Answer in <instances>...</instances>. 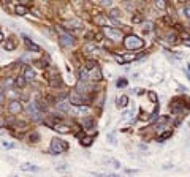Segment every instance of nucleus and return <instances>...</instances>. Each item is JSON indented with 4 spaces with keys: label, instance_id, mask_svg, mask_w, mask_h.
Wrapping results in <instances>:
<instances>
[{
    "label": "nucleus",
    "instance_id": "obj_1",
    "mask_svg": "<svg viewBox=\"0 0 190 177\" xmlns=\"http://www.w3.org/2000/svg\"><path fill=\"white\" fill-rule=\"evenodd\" d=\"M68 150V144H67L63 139L60 138H54L51 141V147H49V152L52 155H59V153H63V152Z\"/></svg>",
    "mask_w": 190,
    "mask_h": 177
},
{
    "label": "nucleus",
    "instance_id": "obj_2",
    "mask_svg": "<svg viewBox=\"0 0 190 177\" xmlns=\"http://www.w3.org/2000/svg\"><path fill=\"white\" fill-rule=\"evenodd\" d=\"M124 46L127 49H139L144 46V41L136 35H127L124 40Z\"/></svg>",
    "mask_w": 190,
    "mask_h": 177
},
{
    "label": "nucleus",
    "instance_id": "obj_3",
    "mask_svg": "<svg viewBox=\"0 0 190 177\" xmlns=\"http://www.w3.org/2000/svg\"><path fill=\"white\" fill-rule=\"evenodd\" d=\"M70 101L75 104V106H82V103H87L89 98H87V95H82V93H79V92H76V90H71Z\"/></svg>",
    "mask_w": 190,
    "mask_h": 177
},
{
    "label": "nucleus",
    "instance_id": "obj_4",
    "mask_svg": "<svg viewBox=\"0 0 190 177\" xmlns=\"http://www.w3.org/2000/svg\"><path fill=\"white\" fill-rule=\"evenodd\" d=\"M103 33L109 38V40H113V41H119V40H122V36H124L120 30H117V29H111V27H103Z\"/></svg>",
    "mask_w": 190,
    "mask_h": 177
},
{
    "label": "nucleus",
    "instance_id": "obj_5",
    "mask_svg": "<svg viewBox=\"0 0 190 177\" xmlns=\"http://www.w3.org/2000/svg\"><path fill=\"white\" fill-rule=\"evenodd\" d=\"M73 43H75V38L70 33H65V32L60 33V44L63 48H70V46H73Z\"/></svg>",
    "mask_w": 190,
    "mask_h": 177
},
{
    "label": "nucleus",
    "instance_id": "obj_6",
    "mask_svg": "<svg viewBox=\"0 0 190 177\" xmlns=\"http://www.w3.org/2000/svg\"><path fill=\"white\" fill-rule=\"evenodd\" d=\"M27 112L30 114V117L33 120H40L41 119V112L38 111V108H37V104L35 103H29V106H27Z\"/></svg>",
    "mask_w": 190,
    "mask_h": 177
},
{
    "label": "nucleus",
    "instance_id": "obj_7",
    "mask_svg": "<svg viewBox=\"0 0 190 177\" xmlns=\"http://www.w3.org/2000/svg\"><path fill=\"white\" fill-rule=\"evenodd\" d=\"M8 111H10L11 114H19L21 111H22V104H21V101L19 100L10 101V104H8Z\"/></svg>",
    "mask_w": 190,
    "mask_h": 177
},
{
    "label": "nucleus",
    "instance_id": "obj_8",
    "mask_svg": "<svg viewBox=\"0 0 190 177\" xmlns=\"http://www.w3.org/2000/svg\"><path fill=\"white\" fill-rule=\"evenodd\" d=\"M89 112H90L89 106H75L71 109V114H75V116H87Z\"/></svg>",
    "mask_w": 190,
    "mask_h": 177
},
{
    "label": "nucleus",
    "instance_id": "obj_9",
    "mask_svg": "<svg viewBox=\"0 0 190 177\" xmlns=\"http://www.w3.org/2000/svg\"><path fill=\"white\" fill-rule=\"evenodd\" d=\"M108 16L113 19V22H116V24L120 22V19H119V18H120V11H119V10H111Z\"/></svg>",
    "mask_w": 190,
    "mask_h": 177
},
{
    "label": "nucleus",
    "instance_id": "obj_10",
    "mask_svg": "<svg viewBox=\"0 0 190 177\" xmlns=\"http://www.w3.org/2000/svg\"><path fill=\"white\" fill-rule=\"evenodd\" d=\"M65 25H68V27H71V29H81L82 27V24H81L79 19H70V21L65 22Z\"/></svg>",
    "mask_w": 190,
    "mask_h": 177
},
{
    "label": "nucleus",
    "instance_id": "obj_11",
    "mask_svg": "<svg viewBox=\"0 0 190 177\" xmlns=\"http://www.w3.org/2000/svg\"><path fill=\"white\" fill-rule=\"evenodd\" d=\"M19 168H21V169H22V171H33V172L40 169V168H38V166H35V164H30V163H24V164H21Z\"/></svg>",
    "mask_w": 190,
    "mask_h": 177
},
{
    "label": "nucleus",
    "instance_id": "obj_12",
    "mask_svg": "<svg viewBox=\"0 0 190 177\" xmlns=\"http://www.w3.org/2000/svg\"><path fill=\"white\" fill-rule=\"evenodd\" d=\"M24 78L30 81V79L35 78V71H33V70L30 68V66H27V68H25V71H24Z\"/></svg>",
    "mask_w": 190,
    "mask_h": 177
},
{
    "label": "nucleus",
    "instance_id": "obj_13",
    "mask_svg": "<svg viewBox=\"0 0 190 177\" xmlns=\"http://www.w3.org/2000/svg\"><path fill=\"white\" fill-rule=\"evenodd\" d=\"M14 48H16V40H14V38H10V40H6L5 49H6V51H13Z\"/></svg>",
    "mask_w": 190,
    "mask_h": 177
},
{
    "label": "nucleus",
    "instance_id": "obj_14",
    "mask_svg": "<svg viewBox=\"0 0 190 177\" xmlns=\"http://www.w3.org/2000/svg\"><path fill=\"white\" fill-rule=\"evenodd\" d=\"M89 70H86V68H81L79 70V81H87L89 79Z\"/></svg>",
    "mask_w": 190,
    "mask_h": 177
},
{
    "label": "nucleus",
    "instance_id": "obj_15",
    "mask_svg": "<svg viewBox=\"0 0 190 177\" xmlns=\"http://www.w3.org/2000/svg\"><path fill=\"white\" fill-rule=\"evenodd\" d=\"M54 130H56V131H59V133H70V128L67 125H54Z\"/></svg>",
    "mask_w": 190,
    "mask_h": 177
},
{
    "label": "nucleus",
    "instance_id": "obj_16",
    "mask_svg": "<svg viewBox=\"0 0 190 177\" xmlns=\"http://www.w3.org/2000/svg\"><path fill=\"white\" fill-rule=\"evenodd\" d=\"M127 104H128V96L127 95H122L119 98V108H125Z\"/></svg>",
    "mask_w": 190,
    "mask_h": 177
},
{
    "label": "nucleus",
    "instance_id": "obj_17",
    "mask_svg": "<svg viewBox=\"0 0 190 177\" xmlns=\"http://www.w3.org/2000/svg\"><path fill=\"white\" fill-rule=\"evenodd\" d=\"M25 13H27V8H25L24 5H18V6H16V14H19V16H24Z\"/></svg>",
    "mask_w": 190,
    "mask_h": 177
},
{
    "label": "nucleus",
    "instance_id": "obj_18",
    "mask_svg": "<svg viewBox=\"0 0 190 177\" xmlns=\"http://www.w3.org/2000/svg\"><path fill=\"white\" fill-rule=\"evenodd\" d=\"M57 108L60 109V111H70V106L67 101H60V103H57Z\"/></svg>",
    "mask_w": 190,
    "mask_h": 177
},
{
    "label": "nucleus",
    "instance_id": "obj_19",
    "mask_svg": "<svg viewBox=\"0 0 190 177\" xmlns=\"http://www.w3.org/2000/svg\"><path fill=\"white\" fill-rule=\"evenodd\" d=\"M95 24L105 27V24H106V18H105V16H97V18H95Z\"/></svg>",
    "mask_w": 190,
    "mask_h": 177
},
{
    "label": "nucleus",
    "instance_id": "obj_20",
    "mask_svg": "<svg viewBox=\"0 0 190 177\" xmlns=\"http://www.w3.org/2000/svg\"><path fill=\"white\" fill-rule=\"evenodd\" d=\"M25 43H27L29 49H33V51H35V52H38V51H40V48H38V46H37L35 43H32V41L29 40V38H25Z\"/></svg>",
    "mask_w": 190,
    "mask_h": 177
},
{
    "label": "nucleus",
    "instance_id": "obj_21",
    "mask_svg": "<svg viewBox=\"0 0 190 177\" xmlns=\"http://www.w3.org/2000/svg\"><path fill=\"white\" fill-rule=\"evenodd\" d=\"M84 51H86V52H97V46H94V44H86V46H84Z\"/></svg>",
    "mask_w": 190,
    "mask_h": 177
},
{
    "label": "nucleus",
    "instance_id": "obj_22",
    "mask_svg": "<svg viewBox=\"0 0 190 177\" xmlns=\"http://www.w3.org/2000/svg\"><path fill=\"white\" fill-rule=\"evenodd\" d=\"M105 161H106V163H111L114 168H120V163L117 161V160H113V158H105Z\"/></svg>",
    "mask_w": 190,
    "mask_h": 177
},
{
    "label": "nucleus",
    "instance_id": "obj_23",
    "mask_svg": "<svg viewBox=\"0 0 190 177\" xmlns=\"http://www.w3.org/2000/svg\"><path fill=\"white\" fill-rule=\"evenodd\" d=\"M95 177H120L119 174H100V172H92Z\"/></svg>",
    "mask_w": 190,
    "mask_h": 177
},
{
    "label": "nucleus",
    "instance_id": "obj_24",
    "mask_svg": "<svg viewBox=\"0 0 190 177\" xmlns=\"http://www.w3.org/2000/svg\"><path fill=\"white\" fill-rule=\"evenodd\" d=\"M108 141H109V144H113V146H116V144H117V141H116V136H114V133H109V134H108Z\"/></svg>",
    "mask_w": 190,
    "mask_h": 177
},
{
    "label": "nucleus",
    "instance_id": "obj_25",
    "mask_svg": "<svg viewBox=\"0 0 190 177\" xmlns=\"http://www.w3.org/2000/svg\"><path fill=\"white\" fill-rule=\"evenodd\" d=\"M29 139H30V142H38V139H40V134L35 131V133H32L30 136H29Z\"/></svg>",
    "mask_w": 190,
    "mask_h": 177
},
{
    "label": "nucleus",
    "instance_id": "obj_26",
    "mask_svg": "<svg viewBox=\"0 0 190 177\" xmlns=\"http://www.w3.org/2000/svg\"><path fill=\"white\" fill-rule=\"evenodd\" d=\"M51 86L52 87H60L62 86V81H60V78H57V79H51Z\"/></svg>",
    "mask_w": 190,
    "mask_h": 177
},
{
    "label": "nucleus",
    "instance_id": "obj_27",
    "mask_svg": "<svg viewBox=\"0 0 190 177\" xmlns=\"http://www.w3.org/2000/svg\"><path fill=\"white\" fill-rule=\"evenodd\" d=\"M81 144H82V146H90V144H92V136H89V138H84L82 141H81Z\"/></svg>",
    "mask_w": 190,
    "mask_h": 177
},
{
    "label": "nucleus",
    "instance_id": "obj_28",
    "mask_svg": "<svg viewBox=\"0 0 190 177\" xmlns=\"http://www.w3.org/2000/svg\"><path fill=\"white\" fill-rule=\"evenodd\" d=\"M132 21H133L135 24H138V22H141V21H143V16H141V14H138V13H136V14H135L133 18H132Z\"/></svg>",
    "mask_w": 190,
    "mask_h": 177
},
{
    "label": "nucleus",
    "instance_id": "obj_29",
    "mask_svg": "<svg viewBox=\"0 0 190 177\" xmlns=\"http://www.w3.org/2000/svg\"><path fill=\"white\" fill-rule=\"evenodd\" d=\"M16 84H18L19 87H24V84H25V78H18V79H16Z\"/></svg>",
    "mask_w": 190,
    "mask_h": 177
},
{
    "label": "nucleus",
    "instance_id": "obj_30",
    "mask_svg": "<svg viewBox=\"0 0 190 177\" xmlns=\"http://www.w3.org/2000/svg\"><path fill=\"white\" fill-rule=\"evenodd\" d=\"M184 14H185V18L190 19V5H185L184 6Z\"/></svg>",
    "mask_w": 190,
    "mask_h": 177
},
{
    "label": "nucleus",
    "instance_id": "obj_31",
    "mask_svg": "<svg viewBox=\"0 0 190 177\" xmlns=\"http://www.w3.org/2000/svg\"><path fill=\"white\" fill-rule=\"evenodd\" d=\"M171 136V131H166V133H163L162 136L158 138V141H163V139H166V138H170Z\"/></svg>",
    "mask_w": 190,
    "mask_h": 177
},
{
    "label": "nucleus",
    "instance_id": "obj_32",
    "mask_svg": "<svg viewBox=\"0 0 190 177\" xmlns=\"http://www.w3.org/2000/svg\"><path fill=\"white\" fill-rule=\"evenodd\" d=\"M2 144H3V147H5V149H13V147H14V144H11V142H6V141H3Z\"/></svg>",
    "mask_w": 190,
    "mask_h": 177
},
{
    "label": "nucleus",
    "instance_id": "obj_33",
    "mask_svg": "<svg viewBox=\"0 0 190 177\" xmlns=\"http://www.w3.org/2000/svg\"><path fill=\"white\" fill-rule=\"evenodd\" d=\"M151 29H152V22H146V24H144V33L149 32Z\"/></svg>",
    "mask_w": 190,
    "mask_h": 177
},
{
    "label": "nucleus",
    "instance_id": "obj_34",
    "mask_svg": "<svg viewBox=\"0 0 190 177\" xmlns=\"http://www.w3.org/2000/svg\"><path fill=\"white\" fill-rule=\"evenodd\" d=\"M155 6H157L158 10H165V3L163 2H155Z\"/></svg>",
    "mask_w": 190,
    "mask_h": 177
},
{
    "label": "nucleus",
    "instance_id": "obj_35",
    "mask_svg": "<svg viewBox=\"0 0 190 177\" xmlns=\"http://www.w3.org/2000/svg\"><path fill=\"white\" fill-rule=\"evenodd\" d=\"M125 86H127V81H125V79H120V81L117 82V87H125Z\"/></svg>",
    "mask_w": 190,
    "mask_h": 177
},
{
    "label": "nucleus",
    "instance_id": "obj_36",
    "mask_svg": "<svg viewBox=\"0 0 190 177\" xmlns=\"http://www.w3.org/2000/svg\"><path fill=\"white\" fill-rule=\"evenodd\" d=\"M68 169V166L67 164H62V166H57V171H67Z\"/></svg>",
    "mask_w": 190,
    "mask_h": 177
},
{
    "label": "nucleus",
    "instance_id": "obj_37",
    "mask_svg": "<svg viewBox=\"0 0 190 177\" xmlns=\"http://www.w3.org/2000/svg\"><path fill=\"white\" fill-rule=\"evenodd\" d=\"M149 98H151L152 101H157V95H155L154 92H151V93H149Z\"/></svg>",
    "mask_w": 190,
    "mask_h": 177
},
{
    "label": "nucleus",
    "instance_id": "obj_38",
    "mask_svg": "<svg viewBox=\"0 0 190 177\" xmlns=\"http://www.w3.org/2000/svg\"><path fill=\"white\" fill-rule=\"evenodd\" d=\"M3 101H5V93H3L2 90H0V104H2Z\"/></svg>",
    "mask_w": 190,
    "mask_h": 177
},
{
    "label": "nucleus",
    "instance_id": "obj_39",
    "mask_svg": "<svg viewBox=\"0 0 190 177\" xmlns=\"http://www.w3.org/2000/svg\"><path fill=\"white\" fill-rule=\"evenodd\" d=\"M32 11H33V14H35V16H41V14H40V11H38V10H32Z\"/></svg>",
    "mask_w": 190,
    "mask_h": 177
},
{
    "label": "nucleus",
    "instance_id": "obj_40",
    "mask_svg": "<svg viewBox=\"0 0 190 177\" xmlns=\"http://www.w3.org/2000/svg\"><path fill=\"white\" fill-rule=\"evenodd\" d=\"M184 44H187V46H190V41H189V40H184Z\"/></svg>",
    "mask_w": 190,
    "mask_h": 177
},
{
    "label": "nucleus",
    "instance_id": "obj_41",
    "mask_svg": "<svg viewBox=\"0 0 190 177\" xmlns=\"http://www.w3.org/2000/svg\"><path fill=\"white\" fill-rule=\"evenodd\" d=\"M0 41H3V33L0 32Z\"/></svg>",
    "mask_w": 190,
    "mask_h": 177
},
{
    "label": "nucleus",
    "instance_id": "obj_42",
    "mask_svg": "<svg viewBox=\"0 0 190 177\" xmlns=\"http://www.w3.org/2000/svg\"><path fill=\"white\" fill-rule=\"evenodd\" d=\"M0 126H2V122H0Z\"/></svg>",
    "mask_w": 190,
    "mask_h": 177
}]
</instances>
